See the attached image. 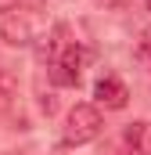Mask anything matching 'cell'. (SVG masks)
<instances>
[{
    "label": "cell",
    "mask_w": 151,
    "mask_h": 155,
    "mask_svg": "<svg viewBox=\"0 0 151 155\" xmlns=\"http://www.w3.org/2000/svg\"><path fill=\"white\" fill-rule=\"evenodd\" d=\"M101 130H104V119L97 112V105H86V101H79L69 108V119H65V144H90V141H97L101 137Z\"/></svg>",
    "instance_id": "6da1fadb"
},
{
    "label": "cell",
    "mask_w": 151,
    "mask_h": 155,
    "mask_svg": "<svg viewBox=\"0 0 151 155\" xmlns=\"http://www.w3.org/2000/svg\"><path fill=\"white\" fill-rule=\"evenodd\" d=\"M94 97H97V105H104V108H112V112H119V108L130 105L126 83L115 79V76H101V79H97V83H94Z\"/></svg>",
    "instance_id": "3957f363"
},
{
    "label": "cell",
    "mask_w": 151,
    "mask_h": 155,
    "mask_svg": "<svg viewBox=\"0 0 151 155\" xmlns=\"http://www.w3.org/2000/svg\"><path fill=\"white\" fill-rule=\"evenodd\" d=\"M83 61H86V54L69 43L54 61H50V83H58V87H76L79 83V72H83Z\"/></svg>",
    "instance_id": "7a4b0ae2"
},
{
    "label": "cell",
    "mask_w": 151,
    "mask_h": 155,
    "mask_svg": "<svg viewBox=\"0 0 151 155\" xmlns=\"http://www.w3.org/2000/svg\"><path fill=\"white\" fill-rule=\"evenodd\" d=\"M97 7H104V11H119V7H126V0H94Z\"/></svg>",
    "instance_id": "52a82bcc"
},
{
    "label": "cell",
    "mask_w": 151,
    "mask_h": 155,
    "mask_svg": "<svg viewBox=\"0 0 151 155\" xmlns=\"http://www.w3.org/2000/svg\"><path fill=\"white\" fill-rule=\"evenodd\" d=\"M122 144L130 155H151V123L148 119H137L122 130Z\"/></svg>",
    "instance_id": "5b68a950"
},
{
    "label": "cell",
    "mask_w": 151,
    "mask_h": 155,
    "mask_svg": "<svg viewBox=\"0 0 151 155\" xmlns=\"http://www.w3.org/2000/svg\"><path fill=\"white\" fill-rule=\"evenodd\" d=\"M14 4H18V0H0V11H11Z\"/></svg>",
    "instance_id": "ba28073f"
},
{
    "label": "cell",
    "mask_w": 151,
    "mask_h": 155,
    "mask_svg": "<svg viewBox=\"0 0 151 155\" xmlns=\"http://www.w3.org/2000/svg\"><path fill=\"white\" fill-rule=\"evenodd\" d=\"M14 101H18V79H14L11 69L0 65V112H11Z\"/></svg>",
    "instance_id": "8992f818"
},
{
    "label": "cell",
    "mask_w": 151,
    "mask_h": 155,
    "mask_svg": "<svg viewBox=\"0 0 151 155\" xmlns=\"http://www.w3.org/2000/svg\"><path fill=\"white\" fill-rule=\"evenodd\" d=\"M148 11H151V0H148Z\"/></svg>",
    "instance_id": "9c48e42d"
},
{
    "label": "cell",
    "mask_w": 151,
    "mask_h": 155,
    "mask_svg": "<svg viewBox=\"0 0 151 155\" xmlns=\"http://www.w3.org/2000/svg\"><path fill=\"white\" fill-rule=\"evenodd\" d=\"M0 40L11 43V47H29L33 43V22L25 15H18V11L4 15L0 18Z\"/></svg>",
    "instance_id": "277c9868"
}]
</instances>
